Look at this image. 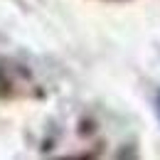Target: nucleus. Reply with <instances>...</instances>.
Returning <instances> with one entry per match:
<instances>
[{"label": "nucleus", "instance_id": "1", "mask_svg": "<svg viewBox=\"0 0 160 160\" xmlns=\"http://www.w3.org/2000/svg\"><path fill=\"white\" fill-rule=\"evenodd\" d=\"M155 111H158V118H160V91L155 94Z\"/></svg>", "mask_w": 160, "mask_h": 160}]
</instances>
